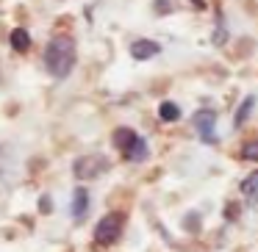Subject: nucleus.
Returning a JSON list of instances; mask_svg holds the SVG:
<instances>
[{
  "label": "nucleus",
  "mask_w": 258,
  "mask_h": 252,
  "mask_svg": "<svg viewBox=\"0 0 258 252\" xmlns=\"http://www.w3.org/2000/svg\"><path fill=\"white\" fill-rule=\"evenodd\" d=\"M136 139H139V133L131 130V128H117V130H114V147H117L122 155L131 150V144H134Z\"/></svg>",
  "instance_id": "nucleus-7"
},
{
  "label": "nucleus",
  "mask_w": 258,
  "mask_h": 252,
  "mask_svg": "<svg viewBox=\"0 0 258 252\" xmlns=\"http://www.w3.org/2000/svg\"><path fill=\"white\" fill-rule=\"evenodd\" d=\"M191 125H195V130L200 133V139L206 141V144H217L219 136H217V114L211 111V108H200V111L191 117Z\"/></svg>",
  "instance_id": "nucleus-3"
},
{
  "label": "nucleus",
  "mask_w": 258,
  "mask_h": 252,
  "mask_svg": "<svg viewBox=\"0 0 258 252\" xmlns=\"http://www.w3.org/2000/svg\"><path fill=\"white\" fill-rule=\"evenodd\" d=\"M189 227H191V233H197V216H195V213L189 216Z\"/></svg>",
  "instance_id": "nucleus-18"
},
{
  "label": "nucleus",
  "mask_w": 258,
  "mask_h": 252,
  "mask_svg": "<svg viewBox=\"0 0 258 252\" xmlns=\"http://www.w3.org/2000/svg\"><path fill=\"white\" fill-rule=\"evenodd\" d=\"M9 42H12V47H14L17 53H25V50L31 47V34H28L25 28H14L12 36H9Z\"/></svg>",
  "instance_id": "nucleus-9"
},
{
  "label": "nucleus",
  "mask_w": 258,
  "mask_h": 252,
  "mask_svg": "<svg viewBox=\"0 0 258 252\" xmlns=\"http://www.w3.org/2000/svg\"><path fill=\"white\" fill-rule=\"evenodd\" d=\"M45 67L53 78H67L75 67V42L70 36H56L45 47Z\"/></svg>",
  "instance_id": "nucleus-1"
},
{
  "label": "nucleus",
  "mask_w": 258,
  "mask_h": 252,
  "mask_svg": "<svg viewBox=\"0 0 258 252\" xmlns=\"http://www.w3.org/2000/svg\"><path fill=\"white\" fill-rule=\"evenodd\" d=\"M106 169H108L106 155H81L78 161L73 163L75 178H81V180H92V178H97V175H103Z\"/></svg>",
  "instance_id": "nucleus-4"
},
{
  "label": "nucleus",
  "mask_w": 258,
  "mask_h": 252,
  "mask_svg": "<svg viewBox=\"0 0 258 252\" xmlns=\"http://www.w3.org/2000/svg\"><path fill=\"white\" fill-rule=\"evenodd\" d=\"M86 213H89V191L81 186V189H75V194H73V219L75 222H84Z\"/></svg>",
  "instance_id": "nucleus-6"
},
{
  "label": "nucleus",
  "mask_w": 258,
  "mask_h": 252,
  "mask_svg": "<svg viewBox=\"0 0 258 252\" xmlns=\"http://www.w3.org/2000/svg\"><path fill=\"white\" fill-rule=\"evenodd\" d=\"M236 208H239V205H228V211H225V216H228V219H236V213H239Z\"/></svg>",
  "instance_id": "nucleus-17"
},
{
  "label": "nucleus",
  "mask_w": 258,
  "mask_h": 252,
  "mask_svg": "<svg viewBox=\"0 0 258 252\" xmlns=\"http://www.w3.org/2000/svg\"><path fill=\"white\" fill-rule=\"evenodd\" d=\"M39 208H42V213H47V211H50V197H42Z\"/></svg>",
  "instance_id": "nucleus-16"
},
{
  "label": "nucleus",
  "mask_w": 258,
  "mask_h": 252,
  "mask_svg": "<svg viewBox=\"0 0 258 252\" xmlns=\"http://www.w3.org/2000/svg\"><path fill=\"white\" fill-rule=\"evenodd\" d=\"M161 53V45L153 39H136L134 45H131V56L136 58V61H147V58L158 56Z\"/></svg>",
  "instance_id": "nucleus-5"
},
{
  "label": "nucleus",
  "mask_w": 258,
  "mask_h": 252,
  "mask_svg": "<svg viewBox=\"0 0 258 252\" xmlns=\"http://www.w3.org/2000/svg\"><path fill=\"white\" fill-rule=\"evenodd\" d=\"M241 158H247V161H258V139L247 141V144L241 147Z\"/></svg>",
  "instance_id": "nucleus-13"
},
{
  "label": "nucleus",
  "mask_w": 258,
  "mask_h": 252,
  "mask_svg": "<svg viewBox=\"0 0 258 252\" xmlns=\"http://www.w3.org/2000/svg\"><path fill=\"white\" fill-rule=\"evenodd\" d=\"M122 224H125L122 213H106V216L97 222V227H95V241L103 244V246L114 244V241L119 238V233H122Z\"/></svg>",
  "instance_id": "nucleus-2"
},
{
  "label": "nucleus",
  "mask_w": 258,
  "mask_h": 252,
  "mask_svg": "<svg viewBox=\"0 0 258 252\" xmlns=\"http://www.w3.org/2000/svg\"><path fill=\"white\" fill-rule=\"evenodd\" d=\"M158 117H161L164 122H175V119H180V108L175 106L172 100H164L161 106H158Z\"/></svg>",
  "instance_id": "nucleus-11"
},
{
  "label": "nucleus",
  "mask_w": 258,
  "mask_h": 252,
  "mask_svg": "<svg viewBox=\"0 0 258 252\" xmlns=\"http://www.w3.org/2000/svg\"><path fill=\"white\" fill-rule=\"evenodd\" d=\"M241 194L244 197H252V194H258V172H252V175H247L244 180H241Z\"/></svg>",
  "instance_id": "nucleus-12"
},
{
  "label": "nucleus",
  "mask_w": 258,
  "mask_h": 252,
  "mask_svg": "<svg viewBox=\"0 0 258 252\" xmlns=\"http://www.w3.org/2000/svg\"><path fill=\"white\" fill-rule=\"evenodd\" d=\"M255 108V97H244V103L239 106V111H236V117H233V128H241V125L247 122V117H250V111Z\"/></svg>",
  "instance_id": "nucleus-10"
},
{
  "label": "nucleus",
  "mask_w": 258,
  "mask_h": 252,
  "mask_svg": "<svg viewBox=\"0 0 258 252\" xmlns=\"http://www.w3.org/2000/svg\"><path fill=\"white\" fill-rule=\"evenodd\" d=\"M225 42V23H222V14H217V34H214V45H222Z\"/></svg>",
  "instance_id": "nucleus-14"
},
{
  "label": "nucleus",
  "mask_w": 258,
  "mask_h": 252,
  "mask_svg": "<svg viewBox=\"0 0 258 252\" xmlns=\"http://www.w3.org/2000/svg\"><path fill=\"white\" fill-rule=\"evenodd\" d=\"M167 6H169V0H156V12H158V14L167 12Z\"/></svg>",
  "instance_id": "nucleus-15"
},
{
  "label": "nucleus",
  "mask_w": 258,
  "mask_h": 252,
  "mask_svg": "<svg viewBox=\"0 0 258 252\" xmlns=\"http://www.w3.org/2000/svg\"><path fill=\"white\" fill-rule=\"evenodd\" d=\"M125 158H128V161H134V163L147 161V158H150V147H147V141L139 136V139H136L134 144H131V150L125 152Z\"/></svg>",
  "instance_id": "nucleus-8"
}]
</instances>
